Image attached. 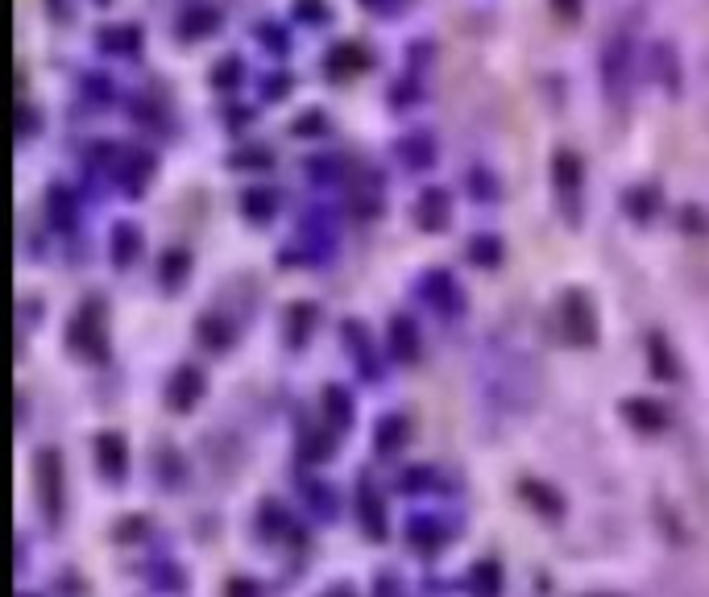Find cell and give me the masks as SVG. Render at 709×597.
Listing matches in <instances>:
<instances>
[{
  "label": "cell",
  "mask_w": 709,
  "mask_h": 597,
  "mask_svg": "<svg viewBox=\"0 0 709 597\" xmlns=\"http://www.w3.org/2000/svg\"><path fill=\"white\" fill-rule=\"evenodd\" d=\"M38 490H42V502H46V515L59 519V469H54V452H42V465H38Z\"/></svg>",
  "instance_id": "7a4b0ae2"
},
{
  "label": "cell",
  "mask_w": 709,
  "mask_h": 597,
  "mask_svg": "<svg viewBox=\"0 0 709 597\" xmlns=\"http://www.w3.org/2000/svg\"><path fill=\"white\" fill-rule=\"evenodd\" d=\"M602 79H606L610 100H622V96H627V83H631V46H627V38H614V42L606 46Z\"/></svg>",
  "instance_id": "6da1fadb"
},
{
  "label": "cell",
  "mask_w": 709,
  "mask_h": 597,
  "mask_svg": "<svg viewBox=\"0 0 709 597\" xmlns=\"http://www.w3.org/2000/svg\"><path fill=\"white\" fill-rule=\"evenodd\" d=\"M200 390H204V378L195 374V369H179V374H175V386H170V394H175V407H179V411H187V407H191V398H200Z\"/></svg>",
  "instance_id": "3957f363"
},
{
  "label": "cell",
  "mask_w": 709,
  "mask_h": 597,
  "mask_svg": "<svg viewBox=\"0 0 709 597\" xmlns=\"http://www.w3.org/2000/svg\"><path fill=\"white\" fill-rule=\"evenodd\" d=\"M602 597H614V593H602Z\"/></svg>",
  "instance_id": "277c9868"
}]
</instances>
